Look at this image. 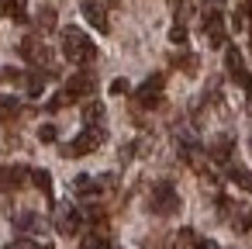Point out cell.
<instances>
[{
    "label": "cell",
    "mask_w": 252,
    "mask_h": 249,
    "mask_svg": "<svg viewBox=\"0 0 252 249\" xmlns=\"http://www.w3.org/2000/svg\"><path fill=\"white\" fill-rule=\"evenodd\" d=\"M38 139L42 142H56V125H42L38 128Z\"/></svg>",
    "instance_id": "f1b7e54d"
},
{
    "label": "cell",
    "mask_w": 252,
    "mask_h": 249,
    "mask_svg": "<svg viewBox=\"0 0 252 249\" xmlns=\"http://www.w3.org/2000/svg\"><path fill=\"white\" fill-rule=\"evenodd\" d=\"M63 56L73 66H90L97 59V45L80 32V28H63Z\"/></svg>",
    "instance_id": "6da1fadb"
},
{
    "label": "cell",
    "mask_w": 252,
    "mask_h": 249,
    "mask_svg": "<svg viewBox=\"0 0 252 249\" xmlns=\"http://www.w3.org/2000/svg\"><path fill=\"white\" fill-rule=\"evenodd\" d=\"M200 32L207 38L211 49H224L228 45V32H224V14H221V0H211L204 18H200Z\"/></svg>",
    "instance_id": "3957f363"
},
{
    "label": "cell",
    "mask_w": 252,
    "mask_h": 249,
    "mask_svg": "<svg viewBox=\"0 0 252 249\" xmlns=\"http://www.w3.org/2000/svg\"><path fill=\"white\" fill-rule=\"evenodd\" d=\"M180 249H218L214 239H200L193 228H183L180 232Z\"/></svg>",
    "instance_id": "ac0fdd59"
},
{
    "label": "cell",
    "mask_w": 252,
    "mask_h": 249,
    "mask_svg": "<svg viewBox=\"0 0 252 249\" xmlns=\"http://www.w3.org/2000/svg\"><path fill=\"white\" fill-rule=\"evenodd\" d=\"M218 208H221V214H224V221H228V228L231 232H249L252 228V204H245V201H228V197H221L218 201Z\"/></svg>",
    "instance_id": "5b68a950"
},
{
    "label": "cell",
    "mask_w": 252,
    "mask_h": 249,
    "mask_svg": "<svg viewBox=\"0 0 252 249\" xmlns=\"http://www.w3.org/2000/svg\"><path fill=\"white\" fill-rule=\"evenodd\" d=\"M111 94H128V80H114L111 83Z\"/></svg>",
    "instance_id": "4dcf8cb0"
},
{
    "label": "cell",
    "mask_w": 252,
    "mask_h": 249,
    "mask_svg": "<svg viewBox=\"0 0 252 249\" xmlns=\"http://www.w3.org/2000/svg\"><path fill=\"white\" fill-rule=\"evenodd\" d=\"M38 28H42V32H52V28H56V11H52V7L38 11Z\"/></svg>",
    "instance_id": "d4e9b609"
},
{
    "label": "cell",
    "mask_w": 252,
    "mask_h": 249,
    "mask_svg": "<svg viewBox=\"0 0 252 249\" xmlns=\"http://www.w3.org/2000/svg\"><path fill=\"white\" fill-rule=\"evenodd\" d=\"M169 42H173V45H187V25H183V21H176V25L169 28Z\"/></svg>",
    "instance_id": "484cf974"
},
{
    "label": "cell",
    "mask_w": 252,
    "mask_h": 249,
    "mask_svg": "<svg viewBox=\"0 0 252 249\" xmlns=\"http://www.w3.org/2000/svg\"><path fill=\"white\" fill-rule=\"evenodd\" d=\"M25 180H28V170H25V166H0V194L21 190Z\"/></svg>",
    "instance_id": "4fadbf2b"
},
{
    "label": "cell",
    "mask_w": 252,
    "mask_h": 249,
    "mask_svg": "<svg viewBox=\"0 0 252 249\" xmlns=\"http://www.w3.org/2000/svg\"><path fill=\"white\" fill-rule=\"evenodd\" d=\"M111 183H114V177H87V173H80V177L73 180V194H76V197H97V194H104Z\"/></svg>",
    "instance_id": "8fae6325"
},
{
    "label": "cell",
    "mask_w": 252,
    "mask_h": 249,
    "mask_svg": "<svg viewBox=\"0 0 252 249\" xmlns=\"http://www.w3.org/2000/svg\"><path fill=\"white\" fill-rule=\"evenodd\" d=\"M7 249H52L49 242H32V239H18V242H11Z\"/></svg>",
    "instance_id": "4316f807"
},
{
    "label": "cell",
    "mask_w": 252,
    "mask_h": 249,
    "mask_svg": "<svg viewBox=\"0 0 252 249\" xmlns=\"http://www.w3.org/2000/svg\"><path fill=\"white\" fill-rule=\"evenodd\" d=\"M231 156H235V139L231 135H221L214 145H211V159L218 166H231Z\"/></svg>",
    "instance_id": "5bb4252c"
},
{
    "label": "cell",
    "mask_w": 252,
    "mask_h": 249,
    "mask_svg": "<svg viewBox=\"0 0 252 249\" xmlns=\"http://www.w3.org/2000/svg\"><path fill=\"white\" fill-rule=\"evenodd\" d=\"M104 139H107V135H104V128H100V125H94V128H83V132H80V135H76L63 152H66V156H87V152H97V149L104 145Z\"/></svg>",
    "instance_id": "8992f818"
},
{
    "label": "cell",
    "mask_w": 252,
    "mask_h": 249,
    "mask_svg": "<svg viewBox=\"0 0 252 249\" xmlns=\"http://www.w3.org/2000/svg\"><path fill=\"white\" fill-rule=\"evenodd\" d=\"M169 63H173L176 70H183V73H190V76H193V73H197V66H200V63H197V56H190V52H176V56H173Z\"/></svg>",
    "instance_id": "603a6c76"
},
{
    "label": "cell",
    "mask_w": 252,
    "mask_h": 249,
    "mask_svg": "<svg viewBox=\"0 0 252 249\" xmlns=\"http://www.w3.org/2000/svg\"><path fill=\"white\" fill-rule=\"evenodd\" d=\"M249 4H252V0H249Z\"/></svg>",
    "instance_id": "d6a6232c"
},
{
    "label": "cell",
    "mask_w": 252,
    "mask_h": 249,
    "mask_svg": "<svg viewBox=\"0 0 252 249\" xmlns=\"http://www.w3.org/2000/svg\"><path fill=\"white\" fill-rule=\"evenodd\" d=\"M21 111H25V104H21L18 97H0V125L18 121V118H21Z\"/></svg>",
    "instance_id": "e0dca14e"
},
{
    "label": "cell",
    "mask_w": 252,
    "mask_h": 249,
    "mask_svg": "<svg viewBox=\"0 0 252 249\" xmlns=\"http://www.w3.org/2000/svg\"><path fill=\"white\" fill-rule=\"evenodd\" d=\"M80 249H111V239H107V221L94 225V232L80 242Z\"/></svg>",
    "instance_id": "9a60e30c"
},
{
    "label": "cell",
    "mask_w": 252,
    "mask_h": 249,
    "mask_svg": "<svg viewBox=\"0 0 252 249\" xmlns=\"http://www.w3.org/2000/svg\"><path fill=\"white\" fill-rule=\"evenodd\" d=\"M0 14L11 21H28V0H0Z\"/></svg>",
    "instance_id": "2e32d148"
},
{
    "label": "cell",
    "mask_w": 252,
    "mask_h": 249,
    "mask_svg": "<svg viewBox=\"0 0 252 249\" xmlns=\"http://www.w3.org/2000/svg\"><path fill=\"white\" fill-rule=\"evenodd\" d=\"M145 249H173V242H169L166 235H156V239H149V242H145Z\"/></svg>",
    "instance_id": "83f0119b"
},
{
    "label": "cell",
    "mask_w": 252,
    "mask_h": 249,
    "mask_svg": "<svg viewBox=\"0 0 252 249\" xmlns=\"http://www.w3.org/2000/svg\"><path fill=\"white\" fill-rule=\"evenodd\" d=\"M14 228H18V232H42V218H38L35 211H21V214L14 218Z\"/></svg>",
    "instance_id": "44dd1931"
},
{
    "label": "cell",
    "mask_w": 252,
    "mask_h": 249,
    "mask_svg": "<svg viewBox=\"0 0 252 249\" xmlns=\"http://www.w3.org/2000/svg\"><path fill=\"white\" fill-rule=\"evenodd\" d=\"M224 70H228V76H231L238 87L252 90V73L245 70V59H242V52H238L235 45H224Z\"/></svg>",
    "instance_id": "30bf717a"
},
{
    "label": "cell",
    "mask_w": 252,
    "mask_h": 249,
    "mask_svg": "<svg viewBox=\"0 0 252 249\" xmlns=\"http://www.w3.org/2000/svg\"><path fill=\"white\" fill-rule=\"evenodd\" d=\"M94 90H97V80H94V73L80 70V73H73V76L66 80V87H63V97H66V104H73V101H87Z\"/></svg>",
    "instance_id": "52a82bcc"
},
{
    "label": "cell",
    "mask_w": 252,
    "mask_h": 249,
    "mask_svg": "<svg viewBox=\"0 0 252 249\" xmlns=\"http://www.w3.org/2000/svg\"><path fill=\"white\" fill-rule=\"evenodd\" d=\"M28 177H32V180H35V187L52 201V173H49V170H28Z\"/></svg>",
    "instance_id": "7402d4cb"
},
{
    "label": "cell",
    "mask_w": 252,
    "mask_h": 249,
    "mask_svg": "<svg viewBox=\"0 0 252 249\" xmlns=\"http://www.w3.org/2000/svg\"><path fill=\"white\" fill-rule=\"evenodd\" d=\"M80 14L100 32V35H107L111 32V21H107V7L104 4H97V0H83V4H80Z\"/></svg>",
    "instance_id": "7c38bea8"
},
{
    "label": "cell",
    "mask_w": 252,
    "mask_h": 249,
    "mask_svg": "<svg viewBox=\"0 0 252 249\" xmlns=\"http://www.w3.org/2000/svg\"><path fill=\"white\" fill-rule=\"evenodd\" d=\"M45 107H49V111H63V107H66V97H63V90H59V94H56V97H52Z\"/></svg>",
    "instance_id": "f546056e"
},
{
    "label": "cell",
    "mask_w": 252,
    "mask_h": 249,
    "mask_svg": "<svg viewBox=\"0 0 252 249\" xmlns=\"http://www.w3.org/2000/svg\"><path fill=\"white\" fill-rule=\"evenodd\" d=\"M249 152H252V139H249Z\"/></svg>",
    "instance_id": "1f68e13d"
},
{
    "label": "cell",
    "mask_w": 252,
    "mask_h": 249,
    "mask_svg": "<svg viewBox=\"0 0 252 249\" xmlns=\"http://www.w3.org/2000/svg\"><path fill=\"white\" fill-rule=\"evenodd\" d=\"M45 80H49V76H45V73H38V70H32V73H25V76H21V83H25V90H28L32 97H38V94L45 90Z\"/></svg>",
    "instance_id": "ffe728a7"
},
{
    "label": "cell",
    "mask_w": 252,
    "mask_h": 249,
    "mask_svg": "<svg viewBox=\"0 0 252 249\" xmlns=\"http://www.w3.org/2000/svg\"><path fill=\"white\" fill-rule=\"evenodd\" d=\"M228 180H231V183H238L242 190H249V194H252V173H249V170H242V166H228Z\"/></svg>",
    "instance_id": "cb8c5ba5"
},
{
    "label": "cell",
    "mask_w": 252,
    "mask_h": 249,
    "mask_svg": "<svg viewBox=\"0 0 252 249\" xmlns=\"http://www.w3.org/2000/svg\"><path fill=\"white\" fill-rule=\"evenodd\" d=\"M180 208H183V201H180V194H176V187L169 180L152 183V190H149V211L152 214L169 218V214H180Z\"/></svg>",
    "instance_id": "7a4b0ae2"
},
{
    "label": "cell",
    "mask_w": 252,
    "mask_h": 249,
    "mask_svg": "<svg viewBox=\"0 0 252 249\" xmlns=\"http://www.w3.org/2000/svg\"><path fill=\"white\" fill-rule=\"evenodd\" d=\"M162 90H166V76H162V73H152V76L135 90V104H138V107H159V104H162Z\"/></svg>",
    "instance_id": "ba28073f"
},
{
    "label": "cell",
    "mask_w": 252,
    "mask_h": 249,
    "mask_svg": "<svg viewBox=\"0 0 252 249\" xmlns=\"http://www.w3.org/2000/svg\"><path fill=\"white\" fill-rule=\"evenodd\" d=\"M21 56L38 70V73H45V76H56V56L49 52V45L42 42V38H35V35H28L25 42H21Z\"/></svg>",
    "instance_id": "277c9868"
},
{
    "label": "cell",
    "mask_w": 252,
    "mask_h": 249,
    "mask_svg": "<svg viewBox=\"0 0 252 249\" xmlns=\"http://www.w3.org/2000/svg\"><path fill=\"white\" fill-rule=\"evenodd\" d=\"M52 225H56L59 235H76V232L83 228V214H80V208H73L69 201H63V204H56Z\"/></svg>",
    "instance_id": "9c48e42d"
},
{
    "label": "cell",
    "mask_w": 252,
    "mask_h": 249,
    "mask_svg": "<svg viewBox=\"0 0 252 249\" xmlns=\"http://www.w3.org/2000/svg\"><path fill=\"white\" fill-rule=\"evenodd\" d=\"M100 121H104V104L90 97V101L83 104V128H94V125H100Z\"/></svg>",
    "instance_id": "d6986e66"
}]
</instances>
